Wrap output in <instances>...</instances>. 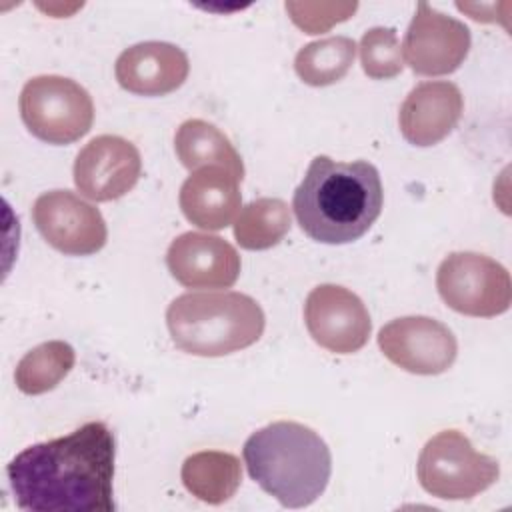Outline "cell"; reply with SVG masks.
<instances>
[{
	"mask_svg": "<svg viewBox=\"0 0 512 512\" xmlns=\"http://www.w3.org/2000/svg\"><path fill=\"white\" fill-rule=\"evenodd\" d=\"M116 440L104 422L38 442L6 466L18 508L32 512H114Z\"/></svg>",
	"mask_w": 512,
	"mask_h": 512,
	"instance_id": "1",
	"label": "cell"
},
{
	"mask_svg": "<svg viewBox=\"0 0 512 512\" xmlns=\"http://www.w3.org/2000/svg\"><path fill=\"white\" fill-rule=\"evenodd\" d=\"M380 172L366 160L336 162L316 156L294 190V216L306 236L348 244L364 236L382 212Z\"/></svg>",
	"mask_w": 512,
	"mask_h": 512,
	"instance_id": "2",
	"label": "cell"
},
{
	"mask_svg": "<svg viewBox=\"0 0 512 512\" xmlns=\"http://www.w3.org/2000/svg\"><path fill=\"white\" fill-rule=\"evenodd\" d=\"M242 454L250 478L284 508L310 506L326 490L332 472L326 442L292 420H278L250 434Z\"/></svg>",
	"mask_w": 512,
	"mask_h": 512,
	"instance_id": "3",
	"label": "cell"
},
{
	"mask_svg": "<svg viewBox=\"0 0 512 512\" xmlns=\"http://www.w3.org/2000/svg\"><path fill=\"white\" fill-rule=\"evenodd\" d=\"M166 326L182 352L216 358L258 342L266 318L260 304L242 292H186L170 302Z\"/></svg>",
	"mask_w": 512,
	"mask_h": 512,
	"instance_id": "4",
	"label": "cell"
},
{
	"mask_svg": "<svg viewBox=\"0 0 512 512\" xmlns=\"http://www.w3.org/2000/svg\"><path fill=\"white\" fill-rule=\"evenodd\" d=\"M420 486L440 500H470L488 490L500 476L498 460L474 450L458 430L432 436L416 464Z\"/></svg>",
	"mask_w": 512,
	"mask_h": 512,
	"instance_id": "5",
	"label": "cell"
},
{
	"mask_svg": "<svg viewBox=\"0 0 512 512\" xmlns=\"http://www.w3.org/2000/svg\"><path fill=\"white\" fill-rule=\"evenodd\" d=\"M18 106L28 132L54 146L80 140L94 122V102L88 90L56 74L30 78L20 92Z\"/></svg>",
	"mask_w": 512,
	"mask_h": 512,
	"instance_id": "6",
	"label": "cell"
},
{
	"mask_svg": "<svg viewBox=\"0 0 512 512\" xmlns=\"http://www.w3.org/2000/svg\"><path fill=\"white\" fill-rule=\"evenodd\" d=\"M436 288L448 308L474 318L504 314L512 302L508 270L478 252H452L436 272Z\"/></svg>",
	"mask_w": 512,
	"mask_h": 512,
	"instance_id": "7",
	"label": "cell"
},
{
	"mask_svg": "<svg viewBox=\"0 0 512 512\" xmlns=\"http://www.w3.org/2000/svg\"><path fill=\"white\" fill-rule=\"evenodd\" d=\"M32 220L42 238L66 256H90L104 248L108 228L100 210L70 190L40 194Z\"/></svg>",
	"mask_w": 512,
	"mask_h": 512,
	"instance_id": "8",
	"label": "cell"
},
{
	"mask_svg": "<svg viewBox=\"0 0 512 512\" xmlns=\"http://www.w3.org/2000/svg\"><path fill=\"white\" fill-rule=\"evenodd\" d=\"M470 44V30L464 22L420 2L404 34L402 56L420 76H444L462 66Z\"/></svg>",
	"mask_w": 512,
	"mask_h": 512,
	"instance_id": "9",
	"label": "cell"
},
{
	"mask_svg": "<svg viewBox=\"0 0 512 512\" xmlns=\"http://www.w3.org/2000/svg\"><path fill=\"white\" fill-rule=\"evenodd\" d=\"M382 354L398 368L436 376L446 372L458 354V342L452 330L430 316H402L378 332Z\"/></svg>",
	"mask_w": 512,
	"mask_h": 512,
	"instance_id": "10",
	"label": "cell"
},
{
	"mask_svg": "<svg viewBox=\"0 0 512 512\" xmlns=\"http://www.w3.org/2000/svg\"><path fill=\"white\" fill-rule=\"evenodd\" d=\"M304 322L312 340L334 354L358 352L372 332L364 302L338 284H320L310 290L304 302Z\"/></svg>",
	"mask_w": 512,
	"mask_h": 512,
	"instance_id": "11",
	"label": "cell"
},
{
	"mask_svg": "<svg viewBox=\"0 0 512 512\" xmlns=\"http://www.w3.org/2000/svg\"><path fill=\"white\" fill-rule=\"evenodd\" d=\"M142 172L138 148L114 134L92 138L74 160V184L94 202H110L128 194Z\"/></svg>",
	"mask_w": 512,
	"mask_h": 512,
	"instance_id": "12",
	"label": "cell"
},
{
	"mask_svg": "<svg viewBox=\"0 0 512 512\" xmlns=\"http://www.w3.org/2000/svg\"><path fill=\"white\" fill-rule=\"evenodd\" d=\"M166 266L186 288H230L240 276L236 248L220 236L184 232L172 240Z\"/></svg>",
	"mask_w": 512,
	"mask_h": 512,
	"instance_id": "13",
	"label": "cell"
},
{
	"mask_svg": "<svg viewBox=\"0 0 512 512\" xmlns=\"http://www.w3.org/2000/svg\"><path fill=\"white\" fill-rule=\"evenodd\" d=\"M464 110L460 88L448 80H430L414 86L398 112V126L412 146H434L458 124Z\"/></svg>",
	"mask_w": 512,
	"mask_h": 512,
	"instance_id": "14",
	"label": "cell"
},
{
	"mask_svg": "<svg viewBox=\"0 0 512 512\" xmlns=\"http://www.w3.org/2000/svg\"><path fill=\"white\" fill-rule=\"evenodd\" d=\"M190 72L188 56L170 42L148 40L126 48L114 66L118 84L138 96H164L178 90Z\"/></svg>",
	"mask_w": 512,
	"mask_h": 512,
	"instance_id": "15",
	"label": "cell"
},
{
	"mask_svg": "<svg viewBox=\"0 0 512 512\" xmlns=\"http://www.w3.org/2000/svg\"><path fill=\"white\" fill-rule=\"evenodd\" d=\"M240 180L220 166L194 170L180 188V208L188 222L204 230H222L240 210Z\"/></svg>",
	"mask_w": 512,
	"mask_h": 512,
	"instance_id": "16",
	"label": "cell"
},
{
	"mask_svg": "<svg viewBox=\"0 0 512 512\" xmlns=\"http://www.w3.org/2000/svg\"><path fill=\"white\" fill-rule=\"evenodd\" d=\"M174 150L182 166L192 172L202 166H220L240 182L244 178V164L238 150L222 130L206 120L190 118L182 122L174 134Z\"/></svg>",
	"mask_w": 512,
	"mask_h": 512,
	"instance_id": "17",
	"label": "cell"
},
{
	"mask_svg": "<svg viewBox=\"0 0 512 512\" xmlns=\"http://www.w3.org/2000/svg\"><path fill=\"white\" fill-rule=\"evenodd\" d=\"M180 478L192 496L218 506L228 502L240 488L242 466L230 452L202 450L184 460Z\"/></svg>",
	"mask_w": 512,
	"mask_h": 512,
	"instance_id": "18",
	"label": "cell"
},
{
	"mask_svg": "<svg viewBox=\"0 0 512 512\" xmlns=\"http://www.w3.org/2000/svg\"><path fill=\"white\" fill-rule=\"evenodd\" d=\"M76 352L64 340H48L26 352L14 370L16 388L28 396L54 390L74 368Z\"/></svg>",
	"mask_w": 512,
	"mask_h": 512,
	"instance_id": "19",
	"label": "cell"
},
{
	"mask_svg": "<svg viewBox=\"0 0 512 512\" xmlns=\"http://www.w3.org/2000/svg\"><path fill=\"white\" fill-rule=\"evenodd\" d=\"M356 56V42L330 36L302 46L294 58L298 78L308 86H330L346 76Z\"/></svg>",
	"mask_w": 512,
	"mask_h": 512,
	"instance_id": "20",
	"label": "cell"
},
{
	"mask_svg": "<svg viewBox=\"0 0 512 512\" xmlns=\"http://www.w3.org/2000/svg\"><path fill=\"white\" fill-rule=\"evenodd\" d=\"M290 224V208L284 200L256 198L240 210L234 238L244 250H268L288 234Z\"/></svg>",
	"mask_w": 512,
	"mask_h": 512,
	"instance_id": "21",
	"label": "cell"
},
{
	"mask_svg": "<svg viewBox=\"0 0 512 512\" xmlns=\"http://www.w3.org/2000/svg\"><path fill=\"white\" fill-rule=\"evenodd\" d=\"M358 50L362 70L372 80H390L404 70L402 46L394 28L376 26L366 30Z\"/></svg>",
	"mask_w": 512,
	"mask_h": 512,
	"instance_id": "22",
	"label": "cell"
},
{
	"mask_svg": "<svg viewBox=\"0 0 512 512\" xmlns=\"http://www.w3.org/2000/svg\"><path fill=\"white\" fill-rule=\"evenodd\" d=\"M356 2H286V12L292 22L306 34H320L330 30L334 24L348 20L356 12Z\"/></svg>",
	"mask_w": 512,
	"mask_h": 512,
	"instance_id": "23",
	"label": "cell"
}]
</instances>
